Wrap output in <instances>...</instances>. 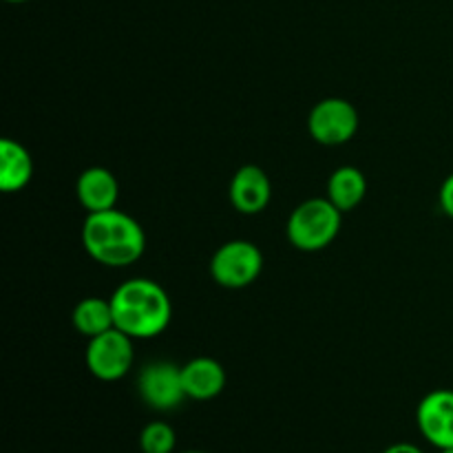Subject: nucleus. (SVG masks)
Masks as SVG:
<instances>
[{"label":"nucleus","mask_w":453,"mask_h":453,"mask_svg":"<svg viewBox=\"0 0 453 453\" xmlns=\"http://www.w3.org/2000/svg\"><path fill=\"white\" fill-rule=\"evenodd\" d=\"M186 396L193 401H211L226 388V372L215 358H193L181 367Z\"/></svg>","instance_id":"obj_11"},{"label":"nucleus","mask_w":453,"mask_h":453,"mask_svg":"<svg viewBox=\"0 0 453 453\" xmlns=\"http://www.w3.org/2000/svg\"><path fill=\"white\" fill-rule=\"evenodd\" d=\"M115 327L131 339H153L171 323V299L150 279H128L111 295Z\"/></svg>","instance_id":"obj_1"},{"label":"nucleus","mask_w":453,"mask_h":453,"mask_svg":"<svg viewBox=\"0 0 453 453\" xmlns=\"http://www.w3.org/2000/svg\"><path fill=\"white\" fill-rule=\"evenodd\" d=\"M416 425L429 445L436 449L453 447V392L436 389L420 401L416 410Z\"/></svg>","instance_id":"obj_8"},{"label":"nucleus","mask_w":453,"mask_h":453,"mask_svg":"<svg viewBox=\"0 0 453 453\" xmlns=\"http://www.w3.org/2000/svg\"><path fill=\"white\" fill-rule=\"evenodd\" d=\"M140 396L149 407L157 411H171L186 401L184 380H181V367L173 363L157 361L144 367L137 380Z\"/></svg>","instance_id":"obj_7"},{"label":"nucleus","mask_w":453,"mask_h":453,"mask_svg":"<svg viewBox=\"0 0 453 453\" xmlns=\"http://www.w3.org/2000/svg\"><path fill=\"white\" fill-rule=\"evenodd\" d=\"M131 336L122 330L104 332L100 336L88 339L87 367L96 379L113 383L119 380L133 365V343Z\"/></svg>","instance_id":"obj_5"},{"label":"nucleus","mask_w":453,"mask_h":453,"mask_svg":"<svg viewBox=\"0 0 453 453\" xmlns=\"http://www.w3.org/2000/svg\"><path fill=\"white\" fill-rule=\"evenodd\" d=\"M264 270V257L261 250L250 242L234 239L224 243L212 255L211 274L219 286L224 288H246L255 281Z\"/></svg>","instance_id":"obj_4"},{"label":"nucleus","mask_w":453,"mask_h":453,"mask_svg":"<svg viewBox=\"0 0 453 453\" xmlns=\"http://www.w3.org/2000/svg\"><path fill=\"white\" fill-rule=\"evenodd\" d=\"M383 453H425L420 447L411 445V442H396V445L388 447Z\"/></svg>","instance_id":"obj_17"},{"label":"nucleus","mask_w":453,"mask_h":453,"mask_svg":"<svg viewBox=\"0 0 453 453\" xmlns=\"http://www.w3.org/2000/svg\"><path fill=\"white\" fill-rule=\"evenodd\" d=\"M341 215L343 212L330 199H308L292 211L288 219V239L299 250H323L339 234Z\"/></svg>","instance_id":"obj_3"},{"label":"nucleus","mask_w":453,"mask_h":453,"mask_svg":"<svg viewBox=\"0 0 453 453\" xmlns=\"http://www.w3.org/2000/svg\"><path fill=\"white\" fill-rule=\"evenodd\" d=\"M441 453H453V447L451 449H441Z\"/></svg>","instance_id":"obj_20"},{"label":"nucleus","mask_w":453,"mask_h":453,"mask_svg":"<svg viewBox=\"0 0 453 453\" xmlns=\"http://www.w3.org/2000/svg\"><path fill=\"white\" fill-rule=\"evenodd\" d=\"M71 319H73L75 330L82 336H87V339L104 334V332L115 327L111 299H100V296H87V299L80 301Z\"/></svg>","instance_id":"obj_14"},{"label":"nucleus","mask_w":453,"mask_h":453,"mask_svg":"<svg viewBox=\"0 0 453 453\" xmlns=\"http://www.w3.org/2000/svg\"><path fill=\"white\" fill-rule=\"evenodd\" d=\"M441 206L442 211L453 219V173L442 181V188H441Z\"/></svg>","instance_id":"obj_16"},{"label":"nucleus","mask_w":453,"mask_h":453,"mask_svg":"<svg viewBox=\"0 0 453 453\" xmlns=\"http://www.w3.org/2000/svg\"><path fill=\"white\" fill-rule=\"evenodd\" d=\"M367 193V181L358 168L341 166L327 180V199L341 212L354 211Z\"/></svg>","instance_id":"obj_13"},{"label":"nucleus","mask_w":453,"mask_h":453,"mask_svg":"<svg viewBox=\"0 0 453 453\" xmlns=\"http://www.w3.org/2000/svg\"><path fill=\"white\" fill-rule=\"evenodd\" d=\"M310 135L326 146H339L358 131V111L343 97H327L312 109L308 118Z\"/></svg>","instance_id":"obj_6"},{"label":"nucleus","mask_w":453,"mask_h":453,"mask_svg":"<svg viewBox=\"0 0 453 453\" xmlns=\"http://www.w3.org/2000/svg\"><path fill=\"white\" fill-rule=\"evenodd\" d=\"M119 197L118 180L109 168L91 166L80 175L78 199L87 212H104L115 208Z\"/></svg>","instance_id":"obj_10"},{"label":"nucleus","mask_w":453,"mask_h":453,"mask_svg":"<svg viewBox=\"0 0 453 453\" xmlns=\"http://www.w3.org/2000/svg\"><path fill=\"white\" fill-rule=\"evenodd\" d=\"M181 453H208V451H199V449H190V451H181Z\"/></svg>","instance_id":"obj_18"},{"label":"nucleus","mask_w":453,"mask_h":453,"mask_svg":"<svg viewBox=\"0 0 453 453\" xmlns=\"http://www.w3.org/2000/svg\"><path fill=\"white\" fill-rule=\"evenodd\" d=\"M273 197V186L264 168L248 164L242 166L230 180V202L243 215H257L265 211Z\"/></svg>","instance_id":"obj_9"},{"label":"nucleus","mask_w":453,"mask_h":453,"mask_svg":"<svg viewBox=\"0 0 453 453\" xmlns=\"http://www.w3.org/2000/svg\"><path fill=\"white\" fill-rule=\"evenodd\" d=\"M82 243L97 264L124 268L144 255L146 234L131 215L111 208L104 212H88L82 226Z\"/></svg>","instance_id":"obj_2"},{"label":"nucleus","mask_w":453,"mask_h":453,"mask_svg":"<svg viewBox=\"0 0 453 453\" xmlns=\"http://www.w3.org/2000/svg\"><path fill=\"white\" fill-rule=\"evenodd\" d=\"M7 3H27V0H7Z\"/></svg>","instance_id":"obj_19"},{"label":"nucleus","mask_w":453,"mask_h":453,"mask_svg":"<svg viewBox=\"0 0 453 453\" xmlns=\"http://www.w3.org/2000/svg\"><path fill=\"white\" fill-rule=\"evenodd\" d=\"M177 445L175 429L164 420H153L140 434L142 453H173Z\"/></svg>","instance_id":"obj_15"},{"label":"nucleus","mask_w":453,"mask_h":453,"mask_svg":"<svg viewBox=\"0 0 453 453\" xmlns=\"http://www.w3.org/2000/svg\"><path fill=\"white\" fill-rule=\"evenodd\" d=\"M34 177V159L29 150L13 140L0 144V188L4 193H18Z\"/></svg>","instance_id":"obj_12"}]
</instances>
